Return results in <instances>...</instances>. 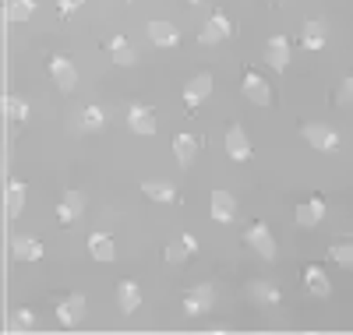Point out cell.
<instances>
[{"mask_svg":"<svg viewBox=\"0 0 353 335\" xmlns=\"http://www.w3.org/2000/svg\"><path fill=\"white\" fill-rule=\"evenodd\" d=\"M81 318H85V296L81 293H71V296H64L61 303H57V321H61L64 328L81 325Z\"/></svg>","mask_w":353,"mask_h":335,"instance_id":"obj_9","label":"cell"},{"mask_svg":"<svg viewBox=\"0 0 353 335\" xmlns=\"http://www.w3.org/2000/svg\"><path fill=\"white\" fill-rule=\"evenodd\" d=\"M329 258H332L336 265H343L346 272H353V243H350V240H336L332 247H329Z\"/></svg>","mask_w":353,"mask_h":335,"instance_id":"obj_28","label":"cell"},{"mask_svg":"<svg viewBox=\"0 0 353 335\" xmlns=\"http://www.w3.org/2000/svg\"><path fill=\"white\" fill-rule=\"evenodd\" d=\"M106 53H110V60L117 68H131L134 64V46L124 39V36H113L110 43H106Z\"/></svg>","mask_w":353,"mask_h":335,"instance_id":"obj_25","label":"cell"},{"mask_svg":"<svg viewBox=\"0 0 353 335\" xmlns=\"http://www.w3.org/2000/svg\"><path fill=\"white\" fill-rule=\"evenodd\" d=\"M339 103L343 106H353V74H346L343 85H339Z\"/></svg>","mask_w":353,"mask_h":335,"instance_id":"obj_32","label":"cell"},{"mask_svg":"<svg viewBox=\"0 0 353 335\" xmlns=\"http://www.w3.org/2000/svg\"><path fill=\"white\" fill-rule=\"evenodd\" d=\"M226 156L233 163H248L251 159V138L241 124H230L226 128Z\"/></svg>","mask_w":353,"mask_h":335,"instance_id":"obj_6","label":"cell"},{"mask_svg":"<svg viewBox=\"0 0 353 335\" xmlns=\"http://www.w3.org/2000/svg\"><path fill=\"white\" fill-rule=\"evenodd\" d=\"M198 148H201V138L198 134H176L173 138V156H176V166H191L194 156H198Z\"/></svg>","mask_w":353,"mask_h":335,"instance_id":"obj_17","label":"cell"},{"mask_svg":"<svg viewBox=\"0 0 353 335\" xmlns=\"http://www.w3.org/2000/svg\"><path fill=\"white\" fill-rule=\"evenodd\" d=\"M81 212H85V194H81V191H68V194L61 198V205H57V219L68 226V223H74V219L81 216Z\"/></svg>","mask_w":353,"mask_h":335,"instance_id":"obj_21","label":"cell"},{"mask_svg":"<svg viewBox=\"0 0 353 335\" xmlns=\"http://www.w3.org/2000/svg\"><path fill=\"white\" fill-rule=\"evenodd\" d=\"M188 4H201V0H188Z\"/></svg>","mask_w":353,"mask_h":335,"instance_id":"obj_34","label":"cell"},{"mask_svg":"<svg viewBox=\"0 0 353 335\" xmlns=\"http://www.w3.org/2000/svg\"><path fill=\"white\" fill-rule=\"evenodd\" d=\"M301 134H304V141H307L314 152H336V148H339V134H336L329 124H304Z\"/></svg>","mask_w":353,"mask_h":335,"instance_id":"obj_4","label":"cell"},{"mask_svg":"<svg viewBox=\"0 0 353 335\" xmlns=\"http://www.w3.org/2000/svg\"><path fill=\"white\" fill-rule=\"evenodd\" d=\"M88 254H92L96 261H113V258H117V243H113V236L96 230L92 236H88Z\"/></svg>","mask_w":353,"mask_h":335,"instance_id":"obj_24","label":"cell"},{"mask_svg":"<svg viewBox=\"0 0 353 335\" xmlns=\"http://www.w3.org/2000/svg\"><path fill=\"white\" fill-rule=\"evenodd\" d=\"M244 243H248L258 258L276 261V236L269 233V226H265V223H251V226L244 230Z\"/></svg>","mask_w":353,"mask_h":335,"instance_id":"obj_1","label":"cell"},{"mask_svg":"<svg viewBox=\"0 0 353 335\" xmlns=\"http://www.w3.org/2000/svg\"><path fill=\"white\" fill-rule=\"evenodd\" d=\"M209 216H212V223H233V216H237V198L230 191H212Z\"/></svg>","mask_w":353,"mask_h":335,"instance_id":"obj_10","label":"cell"},{"mask_svg":"<svg viewBox=\"0 0 353 335\" xmlns=\"http://www.w3.org/2000/svg\"><path fill=\"white\" fill-rule=\"evenodd\" d=\"M50 74H53V81H57L61 92H74V88H78V71L71 64V57H64V53H57L50 60Z\"/></svg>","mask_w":353,"mask_h":335,"instance_id":"obj_5","label":"cell"},{"mask_svg":"<svg viewBox=\"0 0 353 335\" xmlns=\"http://www.w3.org/2000/svg\"><path fill=\"white\" fill-rule=\"evenodd\" d=\"M4 113H8L11 124H25L28 120V103L21 96H4Z\"/></svg>","mask_w":353,"mask_h":335,"instance_id":"obj_27","label":"cell"},{"mask_svg":"<svg viewBox=\"0 0 353 335\" xmlns=\"http://www.w3.org/2000/svg\"><path fill=\"white\" fill-rule=\"evenodd\" d=\"M25 194H28L25 180H11V184H8V216H11V219H18V216H21V208H25Z\"/></svg>","mask_w":353,"mask_h":335,"instance_id":"obj_26","label":"cell"},{"mask_svg":"<svg viewBox=\"0 0 353 335\" xmlns=\"http://www.w3.org/2000/svg\"><path fill=\"white\" fill-rule=\"evenodd\" d=\"M141 194L156 205H176V187L170 180H141Z\"/></svg>","mask_w":353,"mask_h":335,"instance_id":"obj_16","label":"cell"},{"mask_svg":"<svg viewBox=\"0 0 353 335\" xmlns=\"http://www.w3.org/2000/svg\"><path fill=\"white\" fill-rule=\"evenodd\" d=\"M293 219H297V226L314 230L321 219H325V201H321V198H307V201H301L297 212H293Z\"/></svg>","mask_w":353,"mask_h":335,"instance_id":"obj_14","label":"cell"},{"mask_svg":"<svg viewBox=\"0 0 353 335\" xmlns=\"http://www.w3.org/2000/svg\"><path fill=\"white\" fill-rule=\"evenodd\" d=\"M325 39H329V28H325V21L307 18V21H304V36H301L304 50H325Z\"/></svg>","mask_w":353,"mask_h":335,"instance_id":"obj_23","label":"cell"},{"mask_svg":"<svg viewBox=\"0 0 353 335\" xmlns=\"http://www.w3.org/2000/svg\"><path fill=\"white\" fill-rule=\"evenodd\" d=\"M128 128H131L134 134H141V138H149V134L159 131L156 113H152L149 106H141V103H131V106H128Z\"/></svg>","mask_w":353,"mask_h":335,"instance_id":"obj_7","label":"cell"},{"mask_svg":"<svg viewBox=\"0 0 353 335\" xmlns=\"http://www.w3.org/2000/svg\"><path fill=\"white\" fill-rule=\"evenodd\" d=\"M103 124H106V116H103L99 106H85V110H81V128H85V131H99Z\"/></svg>","mask_w":353,"mask_h":335,"instance_id":"obj_30","label":"cell"},{"mask_svg":"<svg viewBox=\"0 0 353 335\" xmlns=\"http://www.w3.org/2000/svg\"><path fill=\"white\" fill-rule=\"evenodd\" d=\"M11 254H14V261H39L43 258V243L36 236H28V233H18L11 240Z\"/></svg>","mask_w":353,"mask_h":335,"instance_id":"obj_18","label":"cell"},{"mask_svg":"<svg viewBox=\"0 0 353 335\" xmlns=\"http://www.w3.org/2000/svg\"><path fill=\"white\" fill-rule=\"evenodd\" d=\"M209 96H212V74H205V71L194 74V78L184 85V106H188V110H198Z\"/></svg>","mask_w":353,"mask_h":335,"instance_id":"obj_8","label":"cell"},{"mask_svg":"<svg viewBox=\"0 0 353 335\" xmlns=\"http://www.w3.org/2000/svg\"><path fill=\"white\" fill-rule=\"evenodd\" d=\"M244 96L254 103V106H272V88L258 71H248L244 74Z\"/></svg>","mask_w":353,"mask_h":335,"instance_id":"obj_11","label":"cell"},{"mask_svg":"<svg viewBox=\"0 0 353 335\" xmlns=\"http://www.w3.org/2000/svg\"><path fill=\"white\" fill-rule=\"evenodd\" d=\"M145 32H149V39H152L156 46H166V50L181 43V32H176L173 21H149V28H145Z\"/></svg>","mask_w":353,"mask_h":335,"instance_id":"obj_22","label":"cell"},{"mask_svg":"<svg viewBox=\"0 0 353 335\" xmlns=\"http://www.w3.org/2000/svg\"><path fill=\"white\" fill-rule=\"evenodd\" d=\"M304 286H307L311 296H321V300L332 293V279L325 276V268H318V265H307L304 268Z\"/></svg>","mask_w":353,"mask_h":335,"instance_id":"obj_20","label":"cell"},{"mask_svg":"<svg viewBox=\"0 0 353 335\" xmlns=\"http://www.w3.org/2000/svg\"><path fill=\"white\" fill-rule=\"evenodd\" d=\"M194 251H198V240H194L191 233H181L176 240H170V243H166L163 258H166L170 265H181V261H188V258H191Z\"/></svg>","mask_w":353,"mask_h":335,"instance_id":"obj_13","label":"cell"},{"mask_svg":"<svg viewBox=\"0 0 353 335\" xmlns=\"http://www.w3.org/2000/svg\"><path fill=\"white\" fill-rule=\"evenodd\" d=\"M212 303H216L212 283H201V286H194V290L184 296V314H188V318H205V314L212 311Z\"/></svg>","mask_w":353,"mask_h":335,"instance_id":"obj_2","label":"cell"},{"mask_svg":"<svg viewBox=\"0 0 353 335\" xmlns=\"http://www.w3.org/2000/svg\"><path fill=\"white\" fill-rule=\"evenodd\" d=\"M36 14V0H8V21H28Z\"/></svg>","mask_w":353,"mask_h":335,"instance_id":"obj_29","label":"cell"},{"mask_svg":"<svg viewBox=\"0 0 353 335\" xmlns=\"http://www.w3.org/2000/svg\"><path fill=\"white\" fill-rule=\"evenodd\" d=\"M81 4H85V0H57V11H61V18H71Z\"/></svg>","mask_w":353,"mask_h":335,"instance_id":"obj_33","label":"cell"},{"mask_svg":"<svg viewBox=\"0 0 353 335\" xmlns=\"http://www.w3.org/2000/svg\"><path fill=\"white\" fill-rule=\"evenodd\" d=\"M265 60H269L272 71H286L290 68V39L286 36H272L269 43H265Z\"/></svg>","mask_w":353,"mask_h":335,"instance_id":"obj_12","label":"cell"},{"mask_svg":"<svg viewBox=\"0 0 353 335\" xmlns=\"http://www.w3.org/2000/svg\"><path fill=\"white\" fill-rule=\"evenodd\" d=\"M230 36H233V21H230L226 14H219V11H216L209 21L201 25L198 43H201V46H216V43H226Z\"/></svg>","mask_w":353,"mask_h":335,"instance_id":"obj_3","label":"cell"},{"mask_svg":"<svg viewBox=\"0 0 353 335\" xmlns=\"http://www.w3.org/2000/svg\"><path fill=\"white\" fill-rule=\"evenodd\" d=\"M117 307H121V314H134L141 307V290L134 279H121L117 283Z\"/></svg>","mask_w":353,"mask_h":335,"instance_id":"obj_15","label":"cell"},{"mask_svg":"<svg viewBox=\"0 0 353 335\" xmlns=\"http://www.w3.org/2000/svg\"><path fill=\"white\" fill-rule=\"evenodd\" d=\"M32 325H36V314L28 311V307H18L14 311V318H11V328L14 332H25V328H32Z\"/></svg>","mask_w":353,"mask_h":335,"instance_id":"obj_31","label":"cell"},{"mask_svg":"<svg viewBox=\"0 0 353 335\" xmlns=\"http://www.w3.org/2000/svg\"><path fill=\"white\" fill-rule=\"evenodd\" d=\"M248 300H254L258 307H276L283 296H279V286L265 283V279H254V283H248Z\"/></svg>","mask_w":353,"mask_h":335,"instance_id":"obj_19","label":"cell"}]
</instances>
